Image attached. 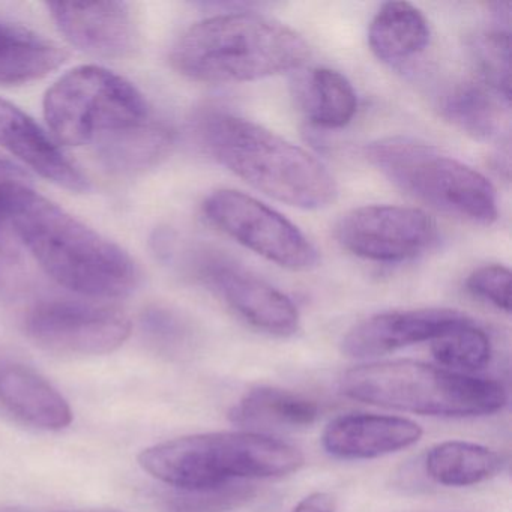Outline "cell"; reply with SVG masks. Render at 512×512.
<instances>
[{
  "mask_svg": "<svg viewBox=\"0 0 512 512\" xmlns=\"http://www.w3.org/2000/svg\"><path fill=\"white\" fill-rule=\"evenodd\" d=\"M44 118L56 142L92 146L119 173L155 166L173 145L172 131L154 118L142 92L94 65L74 68L47 91Z\"/></svg>",
  "mask_w": 512,
  "mask_h": 512,
  "instance_id": "1",
  "label": "cell"
},
{
  "mask_svg": "<svg viewBox=\"0 0 512 512\" xmlns=\"http://www.w3.org/2000/svg\"><path fill=\"white\" fill-rule=\"evenodd\" d=\"M26 250L59 286L89 298H122L139 284L127 251L26 187L10 215Z\"/></svg>",
  "mask_w": 512,
  "mask_h": 512,
  "instance_id": "2",
  "label": "cell"
},
{
  "mask_svg": "<svg viewBox=\"0 0 512 512\" xmlns=\"http://www.w3.org/2000/svg\"><path fill=\"white\" fill-rule=\"evenodd\" d=\"M196 134L221 166L278 202L311 211L337 199V182L322 161L262 125L209 110L197 118Z\"/></svg>",
  "mask_w": 512,
  "mask_h": 512,
  "instance_id": "3",
  "label": "cell"
},
{
  "mask_svg": "<svg viewBox=\"0 0 512 512\" xmlns=\"http://www.w3.org/2000/svg\"><path fill=\"white\" fill-rule=\"evenodd\" d=\"M307 41L277 20L254 13L221 14L191 26L170 53L181 76L200 83H244L298 70Z\"/></svg>",
  "mask_w": 512,
  "mask_h": 512,
  "instance_id": "4",
  "label": "cell"
},
{
  "mask_svg": "<svg viewBox=\"0 0 512 512\" xmlns=\"http://www.w3.org/2000/svg\"><path fill=\"white\" fill-rule=\"evenodd\" d=\"M140 467L179 491L232 482L283 478L305 464L301 449L268 433L211 431L176 437L143 449Z\"/></svg>",
  "mask_w": 512,
  "mask_h": 512,
  "instance_id": "5",
  "label": "cell"
},
{
  "mask_svg": "<svg viewBox=\"0 0 512 512\" xmlns=\"http://www.w3.org/2000/svg\"><path fill=\"white\" fill-rule=\"evenodd\" d=\"M340 391L361 403L436 418L494 415L509 401L499 380L410 359L356 365L341 376Z\"/></svg>",
  "mask_w": 512,
  "mask_h": 512,
  "instance_id": "6",
  "label": "cell"
},
{
  "mask_svg": "<svg viewBox=\"0 0 512 512\" xmlns=\"http://www.w3.org/2000/svg\"><path fill=\"white\" fill-rule=\"evenodd\" d=\"M365 157L395 187L436 211L481 226L499 217L493 184L436 146L386 137L365 146Z\"/></svg>",
  "mask_w": 512,
  "mask_h": 512,
  "instance_id": "7",
  "label": "cell"
},
{
  "mask_svg": "<svg viewBox=\"0 0 512 512\" xmlns=\"http://www.w3.org/2000/svg\"><path fill=\"white\" fill-rule=\"evenodd\" d=\"M209 224L248 250L290 271L319 265V251L286 217L241 191L218 190L203 202Z\"/></svg>",
  "mask_w": 512,
  "mask_h": 512,
  "instance_id": "8",
  "label": "cell"
},
{
  "mask_svg": "<svg viewBox=\"0 0 512 512\" xmlns=\"http://www.w3.org/2000/svg\"><path fill=\"white\" fill-rule=\"evenodd\" d=\"M187 266L199 283L257 331L283 338L299 331L301 317L292 299L232 257L194 250Z\"/></svg>",
  "mask_w": 512,
  "mask_h": 512,
  "instance_id": "9",
  "label": "cell"
},
{
  "mask_svg": "<svg viewBox=\"0 0 512 512\" xmlns=\"http://www.w3.org/2000/svg\"><path fill=\"white\" fill-rule=\"evenodd\" d=\"M37 346L59 355L100 356L115 352L131 334V320L109 305L79 301L41 302L26 317Z\"/></svg>",
  "mask_w": 512,
  "mask_h": 512,
  "instance_id": "10",
  "label": "cell"
},
{
  "mask_svg": "<svg viewBox=\"0 0 512 512\" xmlns=\"http://www.w3.org/2000/svg\"><path fill=\"white\" fill-rule=\"evenodd\" d=\"M335 239L353 256L379 263L415 259L437 239V226L421 209L370 205L352 209L335 226Z\"/></svg>",
  "mask_w": 512,
  "mask_h": 512,
  "instance_id": "11",
  "label": "cell"
},
{
  "mask_svg": "<svg viewBox=\"0 0 512 512\" xmlns=\"http://www.w3.org/2000/svg\"><path fill=\"white\" fill-rule=\"evenodd\" d=\"M470 319L451 308H418L374 314L347 331L341 352L353 359H374L415 344L436 340Z\"/></svg>",
  "mask_w": 512,
  "mask_h": 512,
  "instance_id": "12",
  "label": "cell"
},
{
  "mask_svg": "<svg viewBox=\"0 0 512 512\" xmlns=\"http://www.w3.org/2000/svg\"><path fill=\"white\" fill-rule=\"evenodd\" d=\"M50 17L65 40L88 55L122 59L133 55L137 31L127 4H47Z\"/></svg>",
  "mask_w": 512,
  "mask_h": 512,
  "instance_id": "13",
  "label": "cell"
},
{
  "mask_svg": "<svg viewBox=\"0 0 512 512\" xmlns=\"http://www.w3.org/2000/svg\"><path fill=\"white\" fill-rule=\"evenodd\" d=\"M422 434L421 425L412 419L380 413H346L326 425L322 446L338 460H374L412 448Z\"/></svg>",
  "mask_w": 512,
  "mask_h": 512,
  "instance_id": "14",
  "label": "cell"
},
{
  "mask_svg": "<svg viewBox=\"0 0 512 512\" xmlns=\"http://www.w3.org/2000/svg\"><path fill=\"white\" fill-rule=\"evenodd\" d=\"M0 146L58 187L73 193L89 190L88 179L65 157L49 134L4 98H0Z\"/></svg>",
  "mask_w": 512,
  "mask_h": 512,
  "instance_id": "15",
  "label": "cell"
},
{
  "mask_svg": "<svg viewBox=\"0 0 512 512\" xmlns=\"http://www.w3.org/2000/svg\"><path fill=\"white\" fill-rule=\"evenodd\" d=\"M0 401L20 421L40 430H64L73 421V410L64 395L22 365L0 367Z\"/></svg>",
  "mask_w": 512,
  "mask_h": 512,
  "instance_id": "16",
  "label": "cell"
},
{
  "mask_svg": "<svg viewBox=\"0 0 512 512\" xmlns=\"http://www.w3.org/2000/svg\"><path fill=\"white\" fill-rule=\"evenodd\" d=\"M319 404L305 395L275 386L250 389L230 409L229 418L239 430L265 433L268 428L301 430L316 424Z\"/></svg>",
  "mask_w": 512,
  "mask_h": 512,
  "instance_id": "17",
  "label": "cell"
},
{
  "mask_svg": "<svg viewBox=\"0 0 512 512\" xmlns=\"http://www.w3.org/2000/svg\"><path fill=\"white\" fill-rule=\"evenodd\" d=\"M506 460L496 449L464 440H446L425 452L422 472L442 487H472L490 481L505 469Z\"/></svg>",
  "mask_w": 512,
  "mask_h": 512,
  "instance_id": "18",
  "label": "cell"
},
{
  "mask_svg": "<svg viewBox=\"0 0 512 512\" xmlns=\"http://www.w3.org/2000/svg\"><path fill=\"white\" fill-rule=\"evenodd\" d=\"M67 59V50L59 44L0 20V85H25L43 79Z\"/></svg>",
  "mask_w": 512,
  "mask_h": 512,
  "instance_id": "19",
  "label": "cell"
},
{
  "mask_svg": "<svg viewBox=\"0 0 512 512\" xmlns=\"http://www.w3.org/2000/svg\"><path fill=\"white\" fill-rule=\"evenodd\" d=\"M430 26L424 14L409 2H388L377 11L368 28V46L379 61L403 64L424 52Z\"/></svg>",
  "mask_w": 512,
  "mask_h": 512,
  "instance_id": "20",
  "label": "cell"
},
{
  "mask_svg": "<svg viewBox=\"0 0 512 512\" xmlns=\"http://www.w3.org/2000/svg\"><path fill=\"white\" fill-rule=\"evenodd\" d=\"M509 103L484 83H458L440 100V113L446 121L473 139H502L506 133Z\"/></svg>",
  "mask_w": 512,
  "mask_h": 512,
  "instance_id": "21",
  "label": "cell"
},
{
  "mask_svg": "<svg viewBox=\"0 0 512 512\" xmlns=\"http://www.w3.org/2000/svg\"><path fill=\"white\" fill-rule=\"evenodd\" d=\"M299 103L311 124L328 130L346 127L355 118L358 97L352 83L331 68H316L299 80Z\"/></svg>",
  "mask_w": 512,
  "mask_h": 512,
  "instance_id": "22",
  "label": "cell"
},
{
  "mask_svg": "<svg viewBox=\"0 0 512 512\" xmlns=\"http://www.w3.org/2000/svg\"><path fill=\"white\" fill-rule=\"evenodd\" d=\"M433 358L446 370L473 374L484 370L493 356L491 340L472 319L458 323L431 341Z\"/></svg>",
  "mask_w": 512,
  "mask_h": 512,
  "instance_id": "23",
  "label": "cell"
},
{
  "mask_svg": "<svg viewBox=\"0 0 512 512\" xmlns=\"http://www.w3.org/2000/svg\"><path fill=\"white\" fill-rule=\"evenodd\" d=\"M509 31L491 29L473 40L472 52L482 83L506 103L511 101V49Z\"/></svg>",
  "mask_w": 512,
  "mask_h": 512,
  "instance_id": "24",
  "label": "cell"
},
{
  "mask_svg": "<svg viewBox=\"0 0 512 512\" xmlns=\"http://www.w3.org/2000/svg\"><path fill=\"white\" fill-rule=\"evenodd\" d=\"M250 482H232L203 490L179 491L170 497V512H233L253 499Z\"/></svg>",
  "mask_w": 512,
  "mask_h": 512,
  "instance_id": "25",
  "label": "cell"
},
{
  "mask_svg": "<svg viewBox=\"0 0 512 512\" xmlns=\"http://www.w3.org/2000/svg\"><path fill=\"white\" fill-rule=\"evenodd\" d=\"M149 340L166 355H188L196 346V329L181 314L167 308H152L143 317Z\"/></svg>",
  "mask_w": 512,
  "mask_h": 512,
  "instance_id": "26",
  "label": "cell"
},
{
  "mask_svg": "<svg viewBox=\"0 0 512 512\" xmlns=\"http://www.w3.org/2000/svg\"><path fill=\"white\" fill-rule=\"evenodd\" d=\"M467 290L475 298L497 310L511 311V272L502 265H485L475 269L466 281Z\"/></svg>",
  "mask_w": 512,
  "mask_h": 512,
  "instance_id": "27",
  "label": "cell"
},
{
  "mask_svg": "<svg viewBox=\"0 0 512 512\" xmlns=\"http://www.w3.org/2000/svg\"><path fill=\"white\" fill-rule=\"evenodd\" d=\"M29 187L26 176L13 164L0 158V224L10 220L19 194Z\"/></svg>",
  "mask_w": 512,
  "mask_h": 512,
  "instance_id": "28",
  "label": "cell"
},
{
  "mask_svg": "<svg viewBox=\"0 0 512 512\" xmlns=\"http://www.w3.org/2000/svg\"><path fill=\"white\" fill-rule=\"evenodd\" d=\"M22 283V263L8 242L0 241V296L13 295Z\"/></svg>",
  "mask_w": 512,
  "mask_h": 512,
  "instance_id": "29",
  "label": "cell"
},
{
  "mask_svg": "<svg viewBox=\"0 0 512 512\" xmlns=\"http://www.w3.org/2000/svg\"><path fill=\"white\" fill-rule=\"evenodd\" d=\"M292 512H337V499L326 491H314L299 500Z\"/></svg>",
  "mask_w": 512,
  "mask_h": 512,
  "instance_id": "30",
  "label": "cell"
},
{
  "mask_svg": "<svg viewBox=\"0 0 512 512\" xmlns=\"http://www.w3.org/2000/svg\"><path fill=\"white\" fill-rule=\"evenodd\" d=\"M101 512H116V511H101Z\"/></svg>",
  "mask_w": 512,
  "mask_h": 512,
  "instance_id": "31",
  "label": "cell"
}]
</instances>
